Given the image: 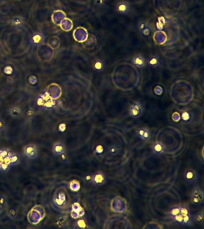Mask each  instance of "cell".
Here are the masks:
<instances>
[{
  "label": "cell",
  "instance_id": "7a4b0ae2",
  "mask_svg": "<svg viewBox=\"0 0 204 229\" xmlns=\"http://www.w3.org/2000/svg\"><path fill=\"white\" fill-rule=\"evenodd\" d=\"M204 192L199 187L193 188L191 193V201L193 204L200 205L204 202Z\"/></svg>",
  "mask_w": 204,
  "mask_h": 229
},
{
  "label": "cell",
  "instance_id": "f35d334b",
  "mask_svg": "<svg viewBox=\"0 0 204 229\" xmlns=\"http://www.w3.org/2000/svg\"><path fill=\"white\" fill-rule=\"evenodd\" d=\"M1 163H2V162H1V161H0V167H1Z\"/></svg>",
  "mask_w": 204,
  "mask_h": 229
},
{
  "label": "cell",
  "instance_id": "ffe728a7",
  "mask_svg": "<svg viewBox=\"0 0 204 229\" xmlns=\"http://www.w3.org/2000/svg\"><path fill=\"white\" fill-rule=\"evenodd\" d=\"M19 161H20V158L17 155H16L15 153H11L10 156V165H15L16 164L19 163Z\"/></svg>",
  "mask_w": 204,
  "mask_h": 229
},
{
  "label": "cell",
  "instance_id": "9a60e30c",
  "mask_svg": "<svg viewBox=\"0 0 204 229\" xmlns=\"http://www.w3.org/2000/svg\"><path fill=\"white\" fill-rule=\"evenodd\" d=\"M181 206L175 205L173 206L168 211V215L170 218H173L175 215H177L180 213Z\"/></svg>",
  "mask_w": 204,
  "mask_h": 229
},
{
  "label": "cell",
  "instance_id": "4316f807",
  "mask_svg": "<svg viewBox=\"0 0 204 229\" xmlns=\"http://www.w3.org/2000/svg\"><path fill=\"white\" fill-rule=\"evenodd\" d=\"M10 113H11V115L13 117H14V118H17L21 115V111L18 108H13V109H11Z\"/></svg>",
  "mask_w": 204,
  "mask_h": 229
},
{
  "label": "cell",
  "instance_id": "277c9868",
  "mask_svg": "<svg viewBox=\"0 0 204 229\" xmlns=\"http://www.w3.org/2000/svg\"><path fill=\"white\" fill-rule=\"evenodd\" d=\"M135 136L137 139L144 142H149L151 137V132L146 127H140L136 130Z\"/></svg>",
  "mask_w": 204,
  "mask_h": 229
},
{
  "label": "cell",
  "instance_id": "ba28073f",
  "mask_svg": "<svg viewBox=\"0 0 204 229\" xmlns=\"http://www.w3.org/2000/svg\"><path fill=\"white\" fill-rule=\"evenodd\" d=\"M151 152L156 155H163L166 153V148L165 144L161 142L156 141L151 145Z\"/></svg>",
  "mask_w": 204,
  "mask_h": 229
},
{
  "label": "cell",
  "instance_id": "2e32d148",
  "mask_svg": "<svg viewBox=\"0 0 204 229\" xmlns=\"http://www.w3.org/2000/svg\"><path fill=\"white\" fill-rule=\"evenodd\" d=\"M180 117L181 119L184 123H188L192 119V114L188 111H183Z\"/></svg>",
  "mask_w": 204,
  "mask_h": 229
},
{
  "label": "cell",
  "instance_id": "44dd1931",
  "mask_svg": "<svg viewBox=\"0 0 204 229\" xmlns=\"http://www.w3.org/2000/svg\"><path fill=\"white\" fill-rule=\"evenodd\" d=\"M104 152V147L102 144H98L95 148L94 151V153L95 156H100L103 154Z\"/></svg>",
  "mask_w": 204,
  "mask_h": 229
},
{
  "label": "cell",
  "instance_id": "7c38bea8",
  "mask_svg": "<svg viewBox=\"0 0 204 229\" xmlns=\"http://www.w3.org/2000/svg\"><path fill=\"white\" fill-rule=\"evenodd\" d=\"M116 10L120 14H126L130 10V5L127 2L121 1L118 3Z\"/></svg>",
  "mask_w": 204,
  "mask_h": 229
},
{
  "label": "cell",
  "instance_id": "7402d4cb",
  "mask_svg": "<svg viewBox=\"0 0 204 229\" xmlns=\"http://www.w3.org/2000/svg\"><path fill=\"white\" fill-rule=\"evenodd\" d=\"M133 62L138 66H142L144 64V59L141 56L137 55L133 58Z\"/></svg>",
  "mask_w": 204,
  "mask_h": 229
},
{
  "label": "cell",
  "instance_id": "30bf717a",
  "mask_svg": "<svg viewBox=\"0 0 204 229\" xmlns=\"http://www.w3.org/2000/svg\"><path fill=\"white\" fill-rule=\"evenodd\" d=\"M85 214V211L80 205L78 203H75L72 206V213L71 216L73 218L77 219L80 217L84 216Z\"/></svg>",
  "mask_w": 204,
  "mask_h": 229
},
{
  "label": "cell",
  "instance_id": "d6986e66",
  "mask_svg": "<svg viewBox=\"0 0 204 229\" xmlns=\"http://www.w3.org/2000/svg\"><path fill=\"white\" fill-rule=\"evenodd\" d=\"M76 225L77 228L79 229H85L89 227V224L84 219H80L76 222Z\"/></svg>",
  "mask_w": 204,
  "mask_h": 229
},
{
  "label": "cell",
  "instance_id": "3957f363",
  "mask_svg": "<svg viewBox=\"0 0 204 229\" xmlns=\"http://www.w3.org/2000/svg\"><path fill=\"white\" fill-rule=\"evenodd\" d=\"M107 182V177L105 174L101 171L95 172L94 174H92L91 182L94 186H101L104 185Z\"/></svg>",
  "mask_w": 204,
  "mask_h": 229
},
{
  "label": "cell",
  "instance_id": "52a82bcc",
  "mask_svg": "<svg viewBox=\"0 0 204 229\" xmlns=\"http://www.w3.org/2000/svg\"><path fill=\"white\" fill-rule=\"evenodd\" d=\"M183 178L187 183L193 184L197 181L198 174L195 170L193 169H188L184 173Z\"/></svg>",
  "mask_w": 204,
  "mask_h": 229
},
{
  "label": "cell",
  "instance_id": "9c48e42d",
  "mask_svg": "<svg viewBox=\"0 0 204 229\" xmlns=\"http://www.w3.org/2000/svg\"><path fill=\"white\" fill-rule=\"evenodd\" d=\"M38 150L35 146L33 144H28L25 147L24 155L28 159H31L35 158L37 155Z\"/></svg>",
  "mask_w": 204,
  "mask_h": 229
},
{
  "label": "cell",
  "instance_id": "74e56055",
  "mask_svg": "<svg viewBox=\"0 0 204 229\" xmlns=\"http://www.w3.org/2000/svg\"><path fill=\"white\" fill-rule=\"evenodd\" d=\"M4 126L3 123H2V122L1 121H0V129L2 128V126Z\"/></svg>",
  "mask_w": 204,
  "mask_h": 229
},
{
  "label": "cell",
  "instance_id": "5b68a950",
  "mask_svg": "<svg viewBox=\"0 0 204 229\" xmlns=\"http://www.w3.org/2000/svg\"><path fill=\"white\" fill-rule=\"evenodd\" d=\"M126 202L124 199L120 197L114 198L111 202V208L113 211L118 213H123L125 211L126 204L120 205V204Z\"/></svg>",
  "mask_w": 204,
  "mask_h": 229
},
{
  "label": "cell",
  "instance_id": "ab89813d",
  "mask_svg": "<svg viewBox=\"0 0 204 229\" xmlns=\"http://www.w3.org/2000/svg\"><path fill=\"white\" fill-rule=\"evenodd\" d=\"M0 156H1V153H0Z\"/></svg>",
  "mask_w": 204,
  "mask_h": 229
},
{
  "label": "cell",
  "instance_id": "d4e9b609",
  "mask_svg": "<svg viewBox=\"0 0 204 229\" xmlns=\"http://www.w3.org/2000/svg\"><path fill=\"white\" fill-rule=\"evenodd\" d=\"M195 220L199 224L204 222V213L203 212H199L195 215Z\"/></svg>",
  "mask_w": 204,
  "mask_h": 229
},
{
  "label": "cell",
  "instance_id": "f1b7e54d",
  "mask_svg": "<svg viewBox=\"0 0 204 229\" xmlns=\"http://www.w3.org/2000/svg\"><path fill=\"white\" fill-rule=\"evenodd\" d=\"M172 119L173 121H174L175 122H178L181 119L180 115L179 113L178 112H175L173 113V116H172Z\"/></svg>",
  "mask_w": 204,
  "mask_h": 229
},
{
  "label": "cell",
  "instance_id": "d6a6232c",
  "mask_svg": "<svg viewBox=\"0 0 204 229\" xmlns=\"http://www.w3.org/2000/svg\"><path fill=\"white\" fill-rule=\"evenodd\" d=\"M66 128H67V126H66V125L65 124H61L59 126V131L60 132H62V133L64 132L65 131V130H66Z\"/></svg>",
  "mask_w": 204,
  "mask_h": 229
},
{
  "label": "cell",
  "instance_id": "1f68e13d",
  "mask_svg": "<svg viewBox=\"0 0 204 229\" xmlns=\"http://www.w3.org/2000/svg\"><path fill=\"white\" fill-rule=\"evenodd\" d=\"M149 63L152 66H156L157 64L159 63V62H158L157 58L153 57V58H152L150 60Z\"/></svg>",
  "mask_w": 204,
  "mask_h": 229
},
{
  "label": "cell",
  "instance_id": "6da1fadb",
  "mask_svg": "<svg viewBox=\"0 0 204 229\" xmlns=\"http://www.w3.org/2000/svg\"><path fill=\"white\" fill-rule=\"evenodd\" d=\"M144 106L140 101H136L133 102L129 108V115L133 118H137L140 117L143 112Z\"/></svg>",
  "mask_w": 204,
  "mask_h": 229
},
{
  "label": "cell",
  "instance_id": "83f0119b",
  "mask_svg": "<svg viewBox=\"0 0 204 229\" xmlns=\"http://www.w3.org/2000/svg\"><path fill=\"white\" fill-rule=\"evenodd\" d=\"M17 214V212L16 211V209L15 208H10L8 210V215H10V217L12 218L16 217Z\"/></svg>",
  "mask_w": 204,
  "mask_h": 229
},
{
  "label": "cell",
  "instance_id": "603a6c76",
  "mask_svg": "<svg viewBox=\"0 0 204 229\" xmlns=\"http://www.w3.org/2000/svg\"><path fill=\"white\" fill-rule=\"evenodd\" d=\"M70 189L73 192H78L80 189V185L79 182L76 181V180H74L72 181L70 183Z\"/></svg>",
  "mask_w": 204,
  "mask_h": 229
},
{
  "label": "cell",
  "instance_id": "8d00e7d4",
  "mask_svg": "<svg viewBox=\"0 0 204 229\" xmlns=\"http://www.w3.org/2000/svg\"><path fill=\"white\" fill-rule=\"evenodd\" d=\"M13 71V70H12V68H10V66H7V67H6V68H5V72L6 73H12V72Z\"/></svg>",
  "mask_w": 204,
  "mask_h": 229
},
{
  "label": "cell",
  "instance_id": "4fadbf2b",
  "mask_svg": "<svg viewBox=\"0 0 204 229\" xmlns=\"http://www.w3.org/2000/svg\"><path fill=\"white\" fill-rule=\"evenodd\" d=\"M166 35L163 32H156L154 35V40L158 44H164L166 41Z\"/></svg>",
  "mask_w": 204,
  "mask_h": 229
},
{
  "label": "cell",
  "instance_id": "484cf974",
  "mask_svg": "<svg viewBox=\"0 0 204 229\" xmlns=\"http://www.w3.org/2000/svg\"><path fill=\"white\" fill-rule=\"evenodd\" d=\"M172 220H173V222L175 224L182 226V224H183V216L180 214L175 215V217H174L172 218Z\"/></svg>",
  "mask_w": 204,
  "mask_h": 229
},
{
  "label": "cell",
  "instance_id": "ac0fdd59",
  "mask_svg": "<svg viewBox=\"0 0 204 229\" xmlns=\"http://www.w3.org/2000/svg\"><path fill=\"white\" fill-rule=\"evenodd\" d=\"M193 221V218L192 214L187 215L183 217V224L184 226H189L192 224Z\"/></svg>",
  "mask_w": 204,
  "mask_h": 229
},
{
  "label": "cell",
  "instance_id": "d590c367",
  "mask_svg": "<svg viewBox=\"0 0 204 229\" xmlns=\"http://www.w3.org/2000/svg\"><path fill=\"white\" fill-rule=\"evenodd\" d=\"M155 93L158 95L162 94V88L160 87H157L155 88Z\"/></svg>",
  "mask_w": 204,
  "mask_h": 229
},
{
  "label": "cell",
  "instance_id": "5bb4252c",
  "mask_svg": "<svg viewBox=\"0 0 204 229\" xmlns=\"http://www.w3.org/2000/svg\"><path fill=\"white\" fill-rule=\"evenodd\" d=\"M55 204L59 206L65 205L66 202V196L63 193H59L58 196L55 198Z\"/></svg>",
  "mask_w": 204,
  "mask_h": 229
},
{
  "label": "cell",
  "instance_id": "8fae6325",
  "mask_svg": "<svg viewBox=\"0 0 204 229\" xmlns=\"http://www.w3.org/2000/svg\"><path fill=\"white\" fill-rule=\"evenodd\" d=\"M65 146L62 142L56 143L52 148V152L56 156H61L63 153H65Z\"/></svg>",
  "mask_w": 204,
  "mask_h": 229
},
{
  "label": "cell",
  "instance_id": "836d02e7",
  "mask_svg": "<svg viewBox=\"0 0 204 229\" xmlns=\"http://www.w3.org/2000/svg\"><path fill=\"white\" fill-rule=\"evenodd\" d=\"M92 174H87L85 176V180L87 182H91Z\"/></svg>",
  "mask_w": 204,
  "mask_h": 229
},
{
  "label": "cell",
  "instance_id": "cb8c5ba5",
  "mask_svg": "<svg viewBox=\"0 0 204 229\" xmlns=\"http://www.w3.org/2000/svg\"><path fill=\"white\" fill-rule=\"evenodd\" d=\"M180 215H181L183 217L191 214L190 213V210L189 209L188 206L186 205L181 206L180 208Z\"/></svg>",
  "mask_w": 204,
  "mask_h": 229
},
{
  "label": "cell",
  "instance_id": "e575fe53",
  "mask_svg": "<svg viewBox=\"0 0 204 229\" xmlns=\"http://www.w3.org/2000/svg\"><path fill=\"white\" fill-rule=\"evenodd\" d=\"M142 33H143L144 35H149L150 33V30L149 28H147V27L146 28H145L144 29H143L142 31Z\"/></svg>",
  "mask_w": 204,
  "mask_h": 229
},
{
  "label": "cell",
  "instance_id": "4dcf8cb0",
  "mask_svg": "<svg viewBox=\"0 0 204 229\" xmlns=\"http://www.w3.org/2000/svg\"><path fill=\"white\" fill-rule=\"evenodd\" d=\"M6 205V199L4 196H0V206L3 207Z\"/></svg>",
  "mask_w": 204,
  "mask_h": 229
},
{
  "label": "cell",
  "instance_id": "e0dca14e",
  "mask_svg": "<svg viewBox=\"0 0 204 229\" xmlns=\"http://www.w3.org/2000/svg\"><path fill=\"white\" fill-rule=\"evenodd\" d=\"M120 148L118 146L115 144H112L108 149V154L110 156H114L118 154Z\"/></svg>",
  "mask_w": 204,
  "mask_h": 229
},
{
  "label": "cell",
  "instance_id": "f546056e",
  "mask_svg": "<svg viewBox=\"0 0 204 229\" xmlns=\"http://www.w3.org/2000/svg\"><path fill=\"white\" fill-rule=\"evenodd\" d=\"M94 67L96 70L100 71V70L102 69V68H103V63L101 62H100V61L96 62L95 63Z\"/></svg>",
  "mask_w": 204,
  "mask_h": 229
},
{
  "label": "cell",
  "instance_id": "8992f818",
  "mask_svg": "<svg viewBox=\"0 0 204 229\" xmlns=\"http://www.w3.org/2000/svg\"><path fill=\"white\" fill-rule=\"evenodd\" d=\"M46 41L44 35L41 32H34L32 33L30 37V43L35 46H39L43 44Z\"/></svg>",
  "mask_w": 204,
  "mask_h": 229
}]
</instances>
